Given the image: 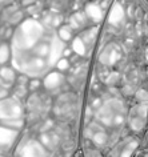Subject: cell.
Wrapping results in <instances>:
<instances>
[{
	"label": "cell",
	"instance_id": "6da1fadb",
	"mask_svg": "<svg viewBox=\"0 0 148 157\" xmlns=\"http://www.w3.org/2000/svg\"><path fill=\"white\" fill-rule=\"evenodd\" d=\"M47 149L39 143L36 135L23 131L14 148L12 157H52Z\"/></svg>",
	"mask_w": 148,
	"mask_h": 157
},
{
	"label": "cell",
	"instance_id": "7a4b0ae2",
	"mask_svg": "<svg viewBox=\"0 0 148 157\" xmlns=\"http://www.w3.org/2000/svg\"><path fill=\"white\" fill-rule=\"evenodd\" d=\"M140 148V137L135 135H127L120 139L116 145L104 153V157H134L136 151Z\"/></svg>",
	"mask_w": 148,
	"mask_h": 157
},
{
	"label": "cell",
	"instance_id": "3957f363",
	"mask_svg": "<svg viewBox=\"0 0 148 157\" xmlns=\"http://www.w3.org/2000/svg\"><path fill=\"white\" fill-rule=\"evenodd\" d=\"M24 119V103L10 96L0 100V123Z\"/></svg>",
	"mask_w": 148,
	"mask_h": 157
},
{
	"label": "cell",
	"instance_id": "277c9868",
	"mask_svg": "<svg viewBox=\"0 0 148 157\" xmlns=\"http://www.w3.org/2000/svg\"><path fill=\"white\" fill-rule=\"evenodd\" d=\"M104 21H106V25L120 31V25H123L124 21H126L124 6H122V3L112 2L110 10H108L107 13H106V19H104Z\"/></svg>",
	"mask_w": 148,
	"mask_h": 157
},
{
	"label": "cell",
	"instance_id": "5b68a950",
	"mask_svg": "<svg viewBox=\"0 0 148 157\" xmlns=\"http://www.w3.org/2000/svg\"><path fill=\"white\" fill-rule=\"evenodd\" d=\"M83 12L85 16H87L91 25H102V23L104 21V19H106V13L100 10L99 2L84 3Z\"/></svg>",
	"mask_w": 148,
	"mask_h": 157
},
{
	"label": "cell",
	"instance_id": "8992f818",
	"mask_svg": "<svg viewBox=\"0 0 148 157\" xmlns=\"http://www.w3.org/2000/svg\"><path fill=\"white\" fill-rule=\"evenodd\" d=\"M16 77H18V72L11 65L0 67V78H2V83H3L2 88H6V89H10L11 91L15 84Z\"/></svg>",
	"mask_w": 148,
	"mask_h": 157
},
{
	"label": "cell",
	"instance_id": "52a82bcc",
	"mask_svg": "<svg viewBox=\"0 0 148 157\" xmlns=\"http://www.w3.org/2000/svg\"><path fill=\"white\" fill-rule=\"evenodd\" d=\"M91 143L95 148L100 149L102 152H106L108 148V131L95 132L91 137Z\"/></svg>",
	"mask_w": 148,
	"mask_h": 157
},
{
	"label": "cell",
	"instance_id": "ba28073f",
	"mask_svg": "<svg viewBox=\"0 0 148 157\" xmlns=\"http://www.w3.org/2000/svg\"><path fill=\"white\" fill-rule=\"evenodd\" d=\"M69 48L72 49V53L73 55H77V56L81 57V59H85V57L89 59L88 57V49H87V47L84 45V43L80 40V37L77 36V35L72 39Z\"/></svg>",
	"mask_w": 148,
	"mask_h": 157
},
{
	"label": "cell",
	"instance_id": "9c48e42d",
	"mask_svg": "<svg viewBox=\"0 0 148 157\" xmlns=\"http://www.w3.org/2000/svg\"><path fill=\"white\" fill-rule=\"evenodd\" d=\"M56 36L60 39L61 41L64 43V44H67V43H71L72 39L76 36V33L72 31V28L69 27L67 23H64L61 27H59V28L56 29Z\"/></svg>",
	"mask_w": 148,
	"mask_h": 157
},
{
	"label": "cell",
	"instance_id": "30bf717a",
	"mask_svg": "<svg viewBox=\"0 0 148 157\" xmlns=\"http://www.w3.org/2000/svg\"><path fill=\"white\" fill-rule=\"evenodd\" d=\"M12 52H11V44L10 43H0V67L2 65H8L11 63Z\"/></svg>",
	"mask_w": 148,
	"mask_h": 157
},
{
	"label": "cell",
	"instance_id": "8fae6325",
	"mask_svg": "<svg viewBox=\"0 0 148 157\" xmlns=\"http://www.w3.org/2000/svg\"><path fill=\"white\" fill-rule=\"evenodd\" d=\"M134 99L136 101V104H144L148 103V89L146 87H139L136 88V91L134 93Z\"/></svg>",
	"mask_w": 148,
	"mask_h": 157
},
{
	"label": "cell",
	"instance_id": "7c38bea8",
	"mask_svg": "<svg viewBox=\"0 0 148 157\" xmlns=\"http://www.w3.org/2000/svg\"><path fill=\"white\" fill-rule=\"evenodd\" d=\"M81 157H104L103 152L95 147H89L85 149H81Z\"/></svg>",
	"mask_w": 148,
	"mask_h": 157
},
{
	"label": "cell",
	"instance_id": "4fadbf2b",
	"mask_svg": "<svg viewBox=\"0 0 148 157\" xmlns=\"http://www.w3.org/2000/svg\"><path fill=\"white\" fill-rule=\"evenodd\" d=\"M71 68V64H69V60L65 57H61L57 60V63L55 64V71L60 73H64V72H68V69Z\"/></svg>",
	"mask_w": 148,
	"mask_h": 157
},
{
	"label": "cell",
	"instance_id": "5bb4252c",
	"mask_svg": "<svg viewBox=\"0 0 148 157\" xmlns=\"http://www.w3.org/2000/svg\"><path fill=\"white\" fill-rule=\"evenodd\" d=\"M27 88H28V92L32 93V92H37L41 89V78H29L28 80V84H27Z\"/></svg>",
	"mask_w": 148,
	"mask_h": 157
},
{
	"label": "cell",
	"instance_id": "9a60e30c",
	"mask_svg": "<svg viewBox=\"0 0 148 157\" xmlns=\"http://www.w3.org/2000/svg\"><path fill=\"white\" fill-rule=\"evenodd\" d=\"M11 96V91L10 89H6V88H0V100H4L7 97Z\"/></svg>",
	"mask_w": 148,
	"mask_h": 157
},
{
	"label": "cell",
	"instance_id": "2e32d148",
	"mask_svg": "<svg viewBox=\"0 0 148 157\" xmlns=\"http://www.w3.org/2000/svg\"><path fill=\"white\" fill-rule=\"evenodd\" d=\"M134 157H148V151H146V149H142V148H139L138 151H136V153L134 155Z\"/></svg>",
	"mask_w": 148,
	"mask_h": 157
},
{
	"label": "cell",
	"instance_id": "e0dca14e",
	"mask_svg": "<svg viewBox=\"0 0 148 157\" xmlns=\"http://www.w3.org/2000/svg\"><path fill=\"white\" fill-rule=\"evenodd\" d=\"M72 49L69 48V47H65L64 48V51H63V53H61V57H65V59H69L72 56Z\"/></svg>",
	"mask_w": 148,
	"mask_h": 157
},
{
	"label": "cell",
	"instance_id": "ac0fdd59",
	"mask_svg": "<svg viewBox=\"0 0 148 157\" xmlns=\"http://www.w3.org/2000/svg\"><path fill=\"white\" fill-rule=\"evenodd\" d=\"M144 149H146V151H148V139H147V144H146V148H144Z\"/></svg>",
	"mask_w": 148,
	"mask_h": 157
}]
</instances>
